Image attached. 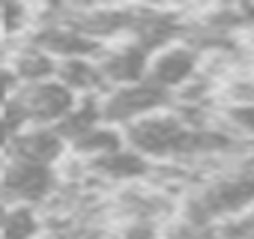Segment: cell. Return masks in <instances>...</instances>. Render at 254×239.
Masks as SVG:
<instances>
[{"label": "cell", "mask_w": 254, "mask_h": 239, "mask_svg": "<svg viewBox=\"0 0 254 239\" xmlns=\"http://www.w3.org/2000/svg\"><path fill=\"white\" fill-rule=\"evenodd\" d=\"M78 105V99L57 81H39V84H18L12 102L6 105L3 117L12 126V132L27 129V126H51L57 129L63 123V117Z\"/></svg>", "instance_id": "1"}, {"label": "cell", "mask_w": 254, "mask_h": 239, "mask_svg": "<svg viewBox=\"0 0 254 239\" xmlns=\"http://www.w3.org/2000/svg\"><path fill=\"white\" fill-rule=\"evenodd\" d=\"M9 138H12V126L6 123V117L0 114V153H6V147H9Z\"/></svg>", "instance_id": "12"}, {"label": "cell", "mask_w": 254, "mask_h": 239, "mask_svg": "<svg viewBox=\"0 0 254 239\" xmlns=\"http://www.w3.org/2000/svg\"><path fill=\"white\" fill-rule=\"evenodd\" d=\"M126 141H123V132L108 126V123H99L96 129H90L87 135H81L78 141L69 144V159L72 162H93V159H102L114 150H120Z\"/></svg>", "instance_id": "8"}, {"label": "cell", "mask_w": 254, "mask_h": 239, "mask_svg": "<svg viewBox=\"0 0 254 239\" xmlns=\"http://www.w3.org/2000/svg\"><path fill=\"white\" fill-rule=\"evenodd\" d=\"M174 99L168 93H162L159 87H153L150 81H138V84H126V87H111L99 96V114L102 123L114 126V129H129L135 123H141L144 117H153L165 108H171Z\"/></svg>", "instance_id": "3"}, {"label": "cell", "mask_w": 254, "mask_h": 239, "mask_svg": "<svg viewBox=\"0 0 254 239\" xmlns=\"http://www.w3.org/2000/svg\"><path fill=\"white\" fill-rule=\"evenodd\" d=\"M15 90H18V81L12 78V72L0 63V114L6 111V105L12 102V96H15Z\"/></svg>", "instance_id": "11"}, {"label": "cell", "mask_w": 254, "mask_h": 239, "mask_svg": "<svg viewBox=\"0 0 254 239\" xmlns=\"http://www.w3.org/2000/svg\"><path fill=\"white\" fill-rule=\"evenodd\" d=\"M0 239H42V209L0 206Z\"/></svg>", "instance_id": "9"}, {"label": "cell", "mask_w": 254, "mask_h": 239, "mask_svg": "<svg viewBox=\"0 0 254 239\" xmlns=\"http://www.w3.org/2000/svg\"><path fill=\"white\" fill-rule=\"evenodd\" d=\"M200 72H203V54L180 36V39H174L150 54L144 81H150L153 87H159L162 93H168L174 99L191 81H197Z\"/></svg>", "instance_id": "4"}, {"label": "cell", "mask_w": 254, "mask_h": 239, "mask_svg": "<svg viewBox=\"0 0 254 239\" xmlns=\"http://www.w3.org/2000/svg\"><path fill=\"white\" fill-rule=\"evenodd\" d=\"M54 78L75 96V99H99L105 93L102 72L96 66V57H72L60 60Z\"/></svg>", "instance_id": "7"}, {"label": "cell", "mask_w": 254, "mask_h": 239, "mask_svg": "<svg viewBox=\"0 0 254 239\" xmlns=\"http://www.w3.org/2000/svg\"><path fill=\"white\" fill-rule=\"evenodd\" d=\"M159 227L141 221H111L105 239H159Z\"/></svg>", "instance_id": "10"}, {"label": "cell", "mask_w": 254, "mask_h": 239, "mask_svg": "<svg viewBox=\"0 0 254 239\" xmlns=\"http://www.w3.org/2000/svg\"><path fill=\"white\" fill-rule=\"evenodd\" d=\"M150 51L132 39H120L111 45H102L96 54V66L102 72L105 90L111 87H126V84H138L147 75Z\"/></svg>", "instance_id": "6"}, {"label": "cell", "mask_w": 254, "mask_h": 239, "mask_svg": "<svg viewBox=\"0 0 254 239\" xmlns=\"http://www.w3.org/2000/svg\"><path fill=\"white\" fill-rule=\"evenodd\" d=\"M60 188V168H39L27 162H3L0 171V206L45 209Z\"/></svg>", "instance_id": "2"}, {"label": "cell", "mask_w": 254, "mask_h": 239, "mask_svg": "<svg viewBox=\"0 0 254 239\" xmlns=\"http://www.w3.org/2000/svg\"><path fill=\"white\" fill-rule=\"evenodd\" d=\"M3 156L12 162H27L39 168H63V162L69 159V144L51 126H27L12 132Z\"/></svg>", "instance_id": "5"}]
</instances>
